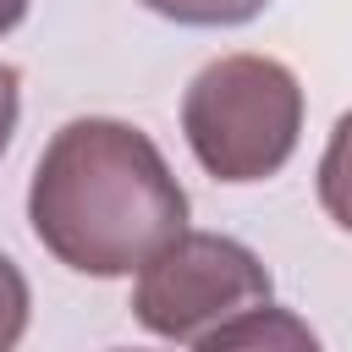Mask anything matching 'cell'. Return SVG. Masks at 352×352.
I'll return each mask as SVG.
<instances>
[{"instance_id":"obj_9","label":"cell","mask_w":352,"mask_h":352,"mask_svg":"<svg viewBox=\"0 0 352 352\" xmlns=\"http://www.w3.org/2000/svg\"><path fill=\"white\" fill-rule=\"evenodd\" d=\"M22 16H28V0H0V38H6Z\"/></svg>"},{"instance_id":"obj_3","label":"cell","mask_w":352,"mask_h":352,"mask_svg":"<svg viewBox=\"0 0 352 352\" xmlns=\"http://www.w3.org/2000/svg\"><path fill=\"white\" fill-rule=\"evenodd\" d=\"M275 297L264 258L220 231H182L170 236L132 286V319L160 341H198L226 319Z\"/></svg>"},{"instance_id":"obj_7","label":"cell","mask_w":352,"mask_h":352,"mask_svg":"<svg viewBox=\"0 0 352 352\" xmlns=\"http://www.w3.org/2000/svg\"><path fill=\"white\" fill-rule=\"evenodd\" d=\"M28 314H33V292L28 275L16 270L11 253H0V352H16L28 336Z\"/></svg>"},{"instance_id":"obj_2","label":"cell","mask_w":352,"mask_h":352,"mask_svg":"<svg viewBox=\"0 0 352 352\" xmlns=\"http://www.w3.org/2000/svg\"><path fill=\"white\" fill-rule=\"evenodd\" d=\"M182 132L214 182H270L302 138V82L275 55H220L182 94Z\"/></svg>"},{"instance_id":"obj_4","label":"cell","mask_w":352,"mask_h":352,"mask_svg":"<svg viewBox=\"0 0 352 352\" xmlns=\"http://www.w3.org/2000/svg\"><path fill=\"white\" fill-rule=\"evenodd\" d=\"M192 352H324V346H319V336L308 330V319H297L292 308L258 302V308L226 319L220 330L198 336Z\"/></svg>"},{"instance_id":"obj_6","label":"cell","mask_w":352,"mask_h":352,"mask_svg":"<svg viewBox=\"0 0 352 352\" xmlns=\"http://www.w3.org/2000/svg\"><path fill=\"white\" fill-rule=\"evenodd\" d=\"M138 6L182 28H236V22H253L270 0H138Z\"/></svg>"},{"instance_id":"obj_1","label":"cell","mask_w":352,"mask_h":352,"mask_svg":"<svg viewBox=\"0 0 352 352\" xmlns=\"http://www.w3.org/2000/svg\"><path fill=\"white\" fill-rule=\"evenodd\" d=\"M28 226L55 264L116 280L187 231V192L143 126L77 116L33 165Z\"/></svg>"},{"instance_id":"obj_5","label":"cell","mask_w":352,"mask_h":352,"mask_svg":"<svg viewBox=\"0 0 352 352\" xmlns=\"http://www.w3.org/2000/svg\"><path fill=\"white\" fill-rule=\"evenodd\" d=\"M319 204L352 236V110L330 126V143L319 154Z\"/></svg>"},{"instance_id":"obj_8","label":"cell","mask_w":352,"mask_h":352,"mask_svg":"<svg viewBox=\"0 0 352 352\" xmlns=\"http://www.w3.org/2000/svg\"><path fill=\"white\" fill-rule=\"evenodd\" d=\"M16 116H22V77H16V66L0 60V160H6V148H11Z\"/></svg>"}]
</instances>
